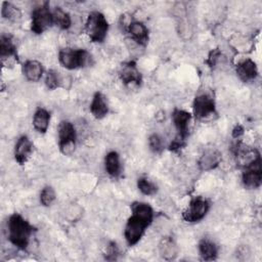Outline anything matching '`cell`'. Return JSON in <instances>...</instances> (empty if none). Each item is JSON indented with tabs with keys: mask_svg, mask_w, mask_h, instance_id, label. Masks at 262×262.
I'll return each instance as SVG.
<instances>
[{
	"mask_svg": "<svg viewBox=\"0 0 262 262\" xmlns=\"http://www.w3.org/2000/svg\"><path fill=\"white\" fill-rule=\"evenodd\" d=\"M1 14L3 18H6L10 21H16L20 18V11L17 7L12 5L9 2H2V7H1Z\"/></svg>",
	"mask_w": 262,
	"mask_h": 262,
	"instance_id": "d4e9b609",
	"label": "cell"
},
{
	"mask_svg": "<svg viewBox=\"0 0 262 262\" xmlns=\"http://www.w3.org/2000/svg\"><path fill=\"white\" fill-rule=\"evenodd\" d=\"M24 76L31 82H38L43 75L42 63L38 60H27L23 66Z\"/></svg>",
	"mask_w": 262,
	"mask_h": 262,
	"instance_id": "ffe728a7",
	"label": "cell"
},
{
	"mask_svg": "<svg viewBox=\"0 0 262 262\" xmlns=\"http://www.w3.org/2000/svg\"><path fill=\"white\" fill-rule=\"evenodd\" d=\"M137 187L145 195H154L158 191V186L156 185V183L151 182L145 177L138 178Z\"/></svg>",
	"mask_w": 262,
	"mask_h": 262,
	"instance_id": "484cf974",
	"label": "cell"
},
{
	"mask_svg": "<svg viewBox=\"0 0 262 262\" xmlns=\"http://www.w3.org/2000/svg\"><path fill=\"white\" fill-rule=\"evenodd\" d=\"M119 76L123 84L128 87H139L142 81L141 74L138 71L136 63L134 61H128L121 66Z\"/></svg>",
	"mask_w": 262,
	"mask_h": 262,
	"instance_id": "30bf717a",
	"label": "cell"
},
{
	"mask_svg": "<svg viewBox=\"0 0 262 262\" xmlns=\"http://www.w3.org/2000/svg\"><path fill=\"white\" fill-rule=\"evenodd\" d=\"M53 25L57 26L61 30H68L72 25L71 15L60 7H55L52 11Z\"/></svg>",
	"mask_w": 262,
	"mask_h": 262,
	"instance_id": "cb8c5ba5",
	"label": "cell"
},
{
	"mask_svg": "<svg viewBox=\"0 0 262 262\" xmlns=\"http://www.w3.org/2000/svg\"><path fill=\"white\" fill-rule=\"evenodd\" d=\"M220 56H221V52L218 49L212 50L207 59V63L209 64V67L213 68L217 63V60L220 58Z\"/></svg>",
	"mask_w": 262,
	"mask_h": 262,
	"instance_id": "4dcf8cb0",
	"label": "cell"
},
{
	"mask_svg": "<svg viewBox=\"0 0 262 262\" xmlns=\"http://www.w3.org/2000/svg\"><path fill=\"white\" fill-rule=\"evenodd\" d=\"M172 121L177 130L176 138L185 141L189 132V123L191 121V114L184 110L175 108L172 113Z\"/></svg>",
	"mask_w": 262,
	"mask_h": 262,
	"instance_id": "8fae6325",
	"label": "cell"
},
{
	"mask_svg": "<svg viewBox=\"0 0 262 262\" xmlns=\"http://www.w3.org/2000/svg\"><path fill=\"white\" fill-rule=\"evenodd\" d=\"M7 230L9 242L17 249L26 250L35 228L21 215L14 213L8 219Z\"/></svg>",
	"mask_w": 262,
	"mask_h": 262,
	"instance_id": "7a4b0ae2",
	"label": "cell"
},
{
	"mask_svg": "<svg viewBox=\"0 0 262 262\" xmlns=\"http://www.w3.org/2000/svg\"><path fill=\"white\" fill-rule=\"evenodd\" d=\"M236 74L243 82H253L258 77V68L256 62L251 58L243 59L236 64Z\"/></svg>",
	"mask_w": 262,
	"mask_h": 262,
	"instance_id": "2e32d148",
	"label": "cell"
},
{
	"mask_svg": "<svg viewBox=\"0 0 262 262\" xmlns=\"http://www.w3.org/2000/svg\"><path fill=\"white\" fill-rule=\"evenodd\" d=\"M222 160L221 152L214 147H209L204 150L198 161L199 168L202 171H210L219 166Z\"/></svg>",
	"mask_w": 262,
	"mask_h": 262,
	"instance_id": "5bb4252c",
	"label": "cell"
},
{
	"mask_svg": "<svg viewBox=\"0 0 262 262\" xmlns=\"http://www.w3.org/2000/svg\"><path fill=\"white\" fill-rule=\"evenodd\" d=\"M243 184L248 188H258L262 183L261 163L253 164L244 169L242 174Z\"/></svg>",
	"mask_w": 262,
	"mask_h": 262,
	"instance_id": "4fadbf2b",
	"label": "cell"
},
{
	"mask_svg": "<svg viewBox=\"0 0 262 262\" xmlns=\"http://www.w3.org/2000/svg\"><path fill=\"white\" fill-rule=\"evenodd\" d=\"M54 200H55V191H54L53 187H51L49 185L43 187V189L41 190V193H40V203L44 207H48L54 202Z\"/></svg>",
	"mask_w": 262,
	"mask_h": 262,
	"instance_id": "83f0119b",
	"label": "cell"
},
{
	"mask_svg": "<svg viewBox=\"0 0 262 262\" xmlns=\"http://www.w3.org/2000/svg\"><path fill=\"white\" fill-rule=\"evenodd\" d=\"M50 122V114L42 107H39L33 117V126L39 133H45Z\"/></svg>",
	"mask_w": 262,
	"mask_h": 262,
	"instance_id": "603a6c76",
	"label": "cell"
},
{
	"mask_svg": "<svg viewBox=\"0 0 262 262\" xmlns=\"http://www.w3.org/2000/svg\"><path fill=\"white\" fill-rule=\"evenodd\" d=\"M159 252L163 259L171 261L178 255V247L171 236H163L159 243Z\"/></svg>",
	"mask_w": 262,
	"mask_h": 262,
	"instance_id": "d6986e66",
	"label": "cell"
},
{
	"mask_svg": "<svg viewBox=\"0 0 262 262\" xmlns=\"http://www.w3.org/2000/svg\"><path fill=\"white\" fill-rule=\"evenodd\" d=\"M90 112L92 116L98 120L103 119L108 114V104L105 96L101 92L97 91L94 93L90 103Z\"/></svg>",
	"mask_w": 262,
	"mask_h": 262,
	"instance_id": "ac0fdd59",
	"label": "cell"
},
{
	"mask_svg": "<svg viewBox=\"0 0 262 262\" xmlns=\"http://www.w3.org/2000/svg\"><path fill=\"white\" fill-rule=\"evenodd\" d=\"M58 147L62 155L70 156L76 147V130L74 125L69 121H61L57 129Z\"/></svg>",
	"mask_w": 262,
	"mask_h": 262,
	"instance_id": "8992f818",
	"label": "cell"
},
{
	"mask_svg": "<svg viewBox=\"0 0 262 262\" xmlns=\"http://www.w3.org/2000/svg\"><path fill=\"white\" fill-rule=\"evenodd\" d=\"M33 142L27 135L20 136L14 146V159L19 165L27 163L33 152Z\"/></svg>",
	"mask_w": 262,
	"mask_h": 262,
	"instance_id": "9a60e30c",
	"label": "cell"
},
{
	"mask_svg": "<svg viewBox=\"0 0 262 262\" xmlns=\"http://www.w3.org/2000/svg\"><path fill=\"white\" fill-rule=\"evenodd\" d=\"M118 255H119V250H118V247H117V244L112 242L108 246H107V249H106V254H105V259L106 260H117L118 258Z\"/></svg>",
	"mask_w": 262,
	"mask_h": 262,
	"instance_id": "f546056e",
	"label": "cell"
},
{
	"mask_svg": "<svg viewBox=\"0 0 262 262\" xmlns=\"http://www.w3.org/2000/svg\"><path fill=\"white\" fill-rule=\"evenodd\" d=\"M234 157L237 165H239L243 169L256 164L261 163L260 152L253 147L245 145L243 143H236L234 147Z\"/></svg>",
	"mask_w": 262,
	"mask_h": 262,
	"instance_id": "9c48e42d",
	"label": "cell"
},
{
	"mask_svg": "<svg viewBox=\"0 0 262 262\" xmlns=\"http://www.w3.org/2000/svg\"><path fill=\"white\" fill-rule=\"evenodd\" d=\"M104 168L106 173L111 177H118L121 174V162L120 156L117 151L112 150L106 154L104 159Z\"/></svg>",
	"mask_w": 262,
	"mask_h": 262,
	"instance_id": "44dd1931",
	"label": "cell"
},
{
	"mask_svg": "<svg viewBox=\"0 0 262 262\" xmlns=\"http://www.w3.org/2000/svg\"><path fill=\"white\" fill-rule=\"evenodd\" d=\"M0 57L3 64H13L17 61L16 46L10 36L2 35L0 38Z\"/></svg>",
	"mask_w": 262,
	"mask_h": 262,
	"instance_id": "7c38bea8",
	"label": "cell"
},
{
	"mask_svg": "<svg viewBox=\"0 0 262 262\" xmlns=\"http://www.w3.org/2000/svg\"><path fill=\"white\" fill-rule=\"evenodd\" d=\"M210 209L208 200L203 196H194L182 213V218L189 223H195L205 218Z\"/></svg>",
	"mask_w": 262,
	"mask_h": 262,
	"instance_id": "ba28073f",
	"label": "cell"
},
{
	"mask_svg": "<svg viewBox=\"0 0 262 262\" xmlns=\"http://www.w3.org/2000/svg\"><path fill=\"white\" fill-rule=\"evenodd\" d=\"M91 55L85 49L64 48L58 52L59 63L68 70L84 68L90 63Z\"/></svg>",
	"mask_w": 262,
	"mask_h": 262,
	"instance_id": "277c9868",
	"label": "cell"
},
{
	"mask_svg": "<svg viewBox=\"0 0 262 262\" xmlns=\"http://www.w3.org/2000/svg\"><path fill=\"white\" fill-rule=\"evenodd\" d=\"M60 77L58 75V73L54 70H49L46 74V78H45V84L47 86L48 89L50 90H54L58 87H60Z\"/></svg>",
	"mask_w": 262,
	"mask_h": 262,
	"instance_id": "4316f807",
	"label": "cell"
},
{
	"mask_svg": "<svg viewBox=\"0 0 262 262\" xmlns=\"http://www.w3.org/2000/svg\"><path fill=\"white\" fill-rule=\"evenodd\" d=\"M148 146L150 148V150L155 154H160L163 149H164V142H163V138L157 134L154 133L148 137Z\"/></svg>",
	"mask_w": 262,
	"mask_h": 262,
	"instance_id": "f1b7e54d",
	"label": "cell"
},
{
	"mask_svg": "<svg viewBox=\"0 0 262 262\" xmlns=\"http://www.w3.org/2000/svg\"><path fill=\"white\" fill-rule=\"evenodd\" d=\"M85 31L92 42H103L108 31V23L104 14L99 11L90 12L85 24Z\"/></svg>",
	"mask_w": 262,
	"mask_h": 262,
	"instance_id": "3957f363",
	"label": "cell"
},
{
	"mask_svg": "<svg viewBox=\"0 0 262 262\" xmlns=\"http://www.w3.org/2000/svg\"><path fill=\"white\" fill-rule=\"evenodd\" d=\"M199 252L202 260L213 261L217 259L218 248L212 241L208 238H203L199 243Z\"/></svg>",
	"mask_w": 262,
	"mask_h": 262,
	"instance_id": "7402d4cb",
	"label": "cell"
},
{
	"mask_svg": "<svg viewBox=\"0 0 262 262\" xmlns=\"http://www.w3.org/2000/svg\"><path fill=\"white\" fill-rule=\"evenodd\" d=\"M192 111L195 119L208 120L216 115V104L214 98L208 93H201L193 99Z\"/></svg>",
	"mask_w": 262,
	"mask_h": 262,
	"instance_id": "52a82bcc",
	"label": "cell"
},
{
	"mask_svg": "<svg viewBox=\"0 0 262 262\" xmlns=\"http://www.w3.org/2000/svg\"><path fill=\"white\" fill-rule=\"evenodd\" d=\"M152 219L154 210L148 204L134 202L131 205V216L128 218L124 230V236L129 246H134L140 241Z\"/></svg>",
	"mask_w": 262,
	"mask_h": 262,
	"instance_id": "6da1fadb",
	"label": "cell"
},
{
	"mask_svg": "<svg viewBox=\"0 0 262 262\" xmlns=\"http://www.w3.org/2000/svg\"><path fill=\"white\" fill-rule=\"evenodd\" d=\"M53 25L52 11L50 10L49 3L44 2L41 5L34 8L32 11L31 31L37 35L44 33Z\"/></svg>",
	"mask_w": 262,
	"mask_h": 262,
	"instance_id": "5b68a950",
	"label": "cell"
},
{
	"mask_svg": "<svg viewBox=\"0 0 262 262\" xmlns=\"http://www.w3.org/2000/svg\"><path fill=\"white\" fill-rule=\"evenodd\" d=\"M244 134V127L242 125H236L232 130V136L234 138H238Z\"/></svg>",
	"mask_w": 262,
	"mask_h": 262,
	"instance_id": "1f68e13d",
	"label": "cell"
},
{
	"mask_svg": "<svg viewBox=\"0 0 262 262\" xmlns=\"http://www.w3.org/2000/svg\"><path fill=\"white\" fill-rule=\"evenodd\" d=\"M131 38L141 46H145L148 42V30L145 25L138 20H131L126 28Z\"/></svg>",
	"mask_w": 262,
	"mask_h": 262,
	"instance_id": "e0dca14e",
	"label": "cell"
}]
</instances>
